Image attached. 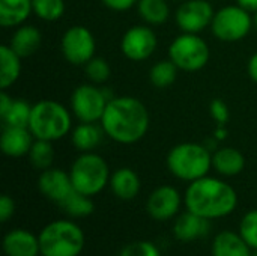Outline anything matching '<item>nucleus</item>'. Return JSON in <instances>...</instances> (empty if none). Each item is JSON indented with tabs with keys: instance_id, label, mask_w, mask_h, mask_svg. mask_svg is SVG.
<instances>
[{
	"instance_id": "1",
	"label": "nucleus",
	"mask_w": 257,
	"mask_h": 256,
	"mask_svg": "<svg viewBox=\"0 0 257 256\" xmlns=\"http://www.w3.org/2000/svg\"><path fill=\"white\" fill-rule=\"evenodd\" d=\"M105 136L120 145L140 142L149 130L148 107L136 97H113L99 121Z\"/></svg>"
},
{
	"instance_id": "2",
	"label": "nucleus",
	"mask_w": 257,
	"mask_h": 256,
	"mask_svg": "<svg viewBox=\"0 0 257 256\" xmlns=\"http://www.w3.org/2000/svg\"><path fill=\"white\" fill-rule=\"evenodd\" d=\"M184 201L187 211L212 220L232 214L238 205V195L229 183L206 175L190 183Z\"/></svg>"
},
{
	"instance_id": "3",
	"label": "nucleus",
	"mask_w": 257,
	"mask_h": 256,
	"mask_svg": "<svg viewBox=\"0 0 257 256\" xmlns=\"http://www.w3.org/2000/svg\"><path fill=\"white\" fill-rule=\"evenodd\" d=\"M29 130L35 139L60 140L72 131V112L59 101L41 100L32 106Z\"/></svg>"
},
{
	"instance_id": "4",
	"label": "nucleus",
	"mask_w": 257,
	"mask_h": 256,
	"mask_svg": "<svg viewBox=\"0 0 257 256\" xmlns=\"http://www.w3.org/2000/svg\"><path fill=\"white\" fill-rule=\"evenodd\" d=\"M166 163L173 177L193 183L206 177L212 169V152L205 143L182 142L169 151Z\"/></svg>"
},
{
	"instance_id": "5",
	"label": "nucleus",
	"mask_w": 257,
	"mask_h": 256,
	"mask_svg": "<svg viewBox=\"0 0 257 256\" xmlns=\"http://www.w3.org/2000/svg\"><path fill=\"white\" fill-rule=\"evenodd\" d=\"M38 237L42 256H78L86 243L83 229L71 220H54Z\"/></svg>"
},
{
	"instance_id": "6",
	"label": "nucleus",
	"mask_w": 257,
	"mask_h": 256,
	"mask_svg": "<svg viewBox=\"0 0 257 256\" xmlns=\"http://www.w3.org/2000/svg\"><path fill=\"white\" fill-rule=\"evenodd\" d=\"M74 190L95 196L110 184V167L107 161L96 152H81L69 169Z\"/></svg>"
},
{
	"instance_id": "7",
	"label": "nucleus",
	"mask_w": 257,
	"mask_h": 256,
	"mask_svg": "<svg viewBox=\"0 0 257 256\" xmlns=\"http://www.w3.org/2000/svg\"><path fill=\"white\" fill-rule=\"evenodd\" d=\"M209 45L199 33H181L169 47V59L185 72L203 69L209 62Z\"/></svg>"
},
{
	"instance_id": "8",
	"label": "nucleus",
	"mask_w": 257,
	"mask_h": 256,
	"mask_svg": "<svg viewBox=\"0 0 257 256\" xmlns=\"http://www.w3.org/2000/svg\"><path fill=\"white\" fill-rule=\"evenodd\" d=\"M113 97L110 91L95 83H83L72 91L69 109L80 122H99Z\"/></svg>"
},
{
	"instance_id": "9",
	"label": "nucleus",
	"mask_w": 257,
	"mask_h": 256,
	"mask_svg": "<svg viewBox=\"0 0 257 256\" xmlns=\"http://www.w3.org/2000/svg\"><path fill=\"white\" fill-rule=\"evenodd\" d=\"M253 26L251 14L235 3L215 11L211 32L221 42H238L250 33Z\"/></svg>"
},
{
	"instance_id": "10",
	"label": "nucleus",
	"mask_w": 257,
	"mask_h": 256,
	"mask_svg": "<svg viewBox=\"0 0 257 256\" xmlns=\"http://www.w3.org/2000/svg\"><path fill=\"white\" fill-rule=\"evenodd\" d=\"M60 50L66 62L75 66H84L95 57L96 41L87 27L77 24L65 30L60 39Z\"/></svg>"
},
{
	"instance_id": "11",
	"label": "nucleus",
	"mask_w": 257,
	"mask_h": 256,
	"mask_svg": "<svg viewBox=\"0 0 257 256\" xmlns=\"http://www.w3.org/2000/svg\"><path fill=\"white\" fill-rule=\"evenodd\" d=\"M215 9L208 0L181 2L175 12V23L184 33H200L211 27Z\"/></svg>"
},
{
	"instance_id": "12",
	"label": "nucleus",
	"mask_w": 257,
	"mask_h": 256,
	"mask_svg": "<svg viewBox=\"0 0 257 256\" xmlns=\"http://www.w3.org/2000/svg\"><path fill=\"white\" fill-rule=\"evenodd\" d=\"M158 47L157 33L151 26L137 24L130 27L120 39L122 54L133 62H143L149 59Z\"/></svg>"
},
{
	"instance_id": "13",
	"label": "nucleus",
	"mask_w": 257,
	"mask_h": 256,
	"mask_svg": "<svg viewBox=\"0 0 257 256\" xmlns=\"http://www.w3.org/2000/svg\"><path fill=\"white\" fill-rule=\"evenodd\" d=\"M181 193L172 186H161L155 189L148 198V213L152 219L164 222L175 217L181 208Z\"/></svg>"
},
{
	"instance_id": "14",
	"label": "nucleus",
	"mask_w": 257,
	"mask_h": 256,
	"mask_svg": "<svg viewBox=\"0 0 257 256\" xmlns=\"http://www.w3.org/2000/svg\"><path fill=\"white\" fill-rule=\"evenodd\" d=\"M38 187H39V192L45 198H48L50 201L56 204H60L74 192L69 172L54 169V167L42 170L38 180Z\"/></svg>"
},
{
	"instance_id": "15",
	"label": "nucleus",
	"mask_w": 257,
	"mask_h": 256,
	"mask_svg": "<svg viewBox=\"0 0 257 256\" xmlns=\"http://www.w3.org/2000/svg\"><path fill=\"white\" fill-rule=\"evenodd\" d=\"M35 142L29 127H5L0 136V149L6 157L20 158L29 154Z\"/></svg>"
},
{
	"instance_id": "16",
	"label": "nucleus",
	"mask_w": 257,
	"mask_h": 256,
	"mask_svg": "<svg viewBox=\"0 0 257 256\" xmlns=\"http://www.w3.org/2000/svg\"><path fill=\"white\" fill-rule=\"evenodd\" d=\"M3 250L6 256H38L41 253L39 237L26 229H14L5 235Z\"/></svg>"
},
{
	"instance_id": "17",
	"label": "nucleus",
	"mask_w": 257,
	"mask_h": 256,
	"mask_svg": "<svg viewBox=\"0 0 257 256\" xmlns=\"http://www.w3.org/2000/svg\"><path fill=\"white\" fill-rule=\"evenodd\" d=\"M211 231V223L208 219L200 217L191 211H187L178 217L173 226V234L181 241H194L205 235H208Z\"/></svg>"
},
{
	"instance_id": "18",
	"label": "nucleus",
	"mask_w": 257,
	"mask_h": 256,
	"mask_svg": "<svg viewBox=\"0 0 257 256\" xmlns=\"http://www.w3.org/2000/svg\"><path fill=\"white\" fill-rule=\"evenodd\" d=\"M41 42H42V35L39 29H36L32 24H21L14 30L9 39V47L18 56L29 57L39 50Z\"/></svg>"
},
{
	"instance_id": "19",
	"label": "nucleus",
	"mask_w": 257,
	"mask_h": 256,
	"mask_svg": "<svg viewBox=\"0 0 257 256\" xmlns=\"http://www.w3.org/2000/svg\"><path fill=\"white\" fill-rule=\"evenodd\" d=\"M212 167L223 177H236L245 167V157L236 148L223 146L212 152Z\"/></svg>"
},
{
	"instance_id": "20",
	"label": "nucleus",
	"mask_w": 257,
	"mask_h": 256,
	"mask_svg": "<svg viewBox=\"0 0 257 256\" xmlns=\"http://www.w3.org/2000/svg\"><path fill=\"white\" fill-rule=\"evenodd\" d=\"M33 14L32 0H0V26L17 29Z\"/></svg>"
},
{
	"instance_id": "21",
	"label": "nucleus",
	"mask_w": 257,
	"mask_h": 256,
	"mask_svg": "<svg viewBox=\"0 0 257 256\" xmlns=\"http://www.w3.org/2000/svg\"><path fill=\"white\" fill-rule=\"evenodd\" d=\"M105 133L101 124L96 125V122H80L71 131V142L80 152H93L102 142Z\"/></svg>"
},
{
	"instance_id": "22",
	"label": "nucleus",
	"mask_w": 257,
	"mask_h": 256,
	"mask_svg": "<svg viewBox=\"0 0 257 256\" xmlns=\"http://www.w3.org/2000/svg\"><path fill=\"white\" fill-rule=\"evenodd\" d=\"M140 178L130 167H120L114 170L110 177V189L113 195L122 201L134 199L140 192Z\"/></svg>"
},
{
	"instance_id": "23",
	"label": "nucleus",
	"mask_w": 257,
	"mask_h": 256,
	"mask_svg": "<svg viewBox=\"0 0 257 256\" xmlns=\"http://www.w3.org/2000/svg\"><path fill=\"white\" fill-rule=\"evenodd\" d=\"M251 247L241 237L232 231L220 232L212 243V256H251Z\"/></svg>"
},
{
	"instance_id": "24",
	"label": "nucleus",
	"mask_w": 257,
	"mask_h": 256,
	"mask_svg": "<svg viewBox=\"0 0 257 256\" xmlns=\"http://www.w3.org/2000/svg\"><path fill=\"white\" fill-rule=\"evenodd\" d=\"M21 56H18L9 44L0 47V89L6 91L11 88L21 74Z\"/></svg>"
},
{
	"instance_id": "25",
	"label": "nucleus",
	"mask_w": 257,
	"mask_h": 256,
	"mask_svg": "<svg viewBox=\"0 0 257 256\" xmlns=\"http://www.w3.org/2000/svg\"><path fill=\"white\" fill-rule=\"evenodd\" d=\"M137 12L148 26H161L170 18V5L167 0H139Z\"/></svg>"
},
{
	"instance_id": "26",
	"label": "nucleus",
	"mask_w": 257,
	"mask_h": 256,
	"mask_svg": "<svg viewBox=\"0 0 257 256\" xmlns=\"http://www.w3.org/2000/svg\"><path fill=\"white\" fill-rule=\"evenodd\" d=\"M178 72H179V68L170 59L160 60L152 65L149 71V81L157 89H167L176 81Z\"/></svg>"
},
{
	"instance_id": "27",
	"label": "nucleus",
	"mask_w": 257,
	"mask_h": 256,
	"mask_svg": "<svg viewBox=\"0 0 257 256\" xmlns=\"http://www.w3.org/2000/svg\"><path fill=\"white\" fill-rule=\"evenodd\" d=\"M60 208L71 217L80 219V217H87L93 213L95 205L90 199V196L83 195L77 190H74L66 199H63L60 204Z\"/></svg>"
},
{
	"instance_id": "28",
	"label": "nucleus",
	"mask_w": 257,
	"mask_h": 256,
	"mask_svg": "<svg viewBox=\"0 0 257 256\" xmlns=\"http://www.w3.org/2000/svg\"><path fill=\"white\" fill-rule=\"evenodd\" d=\"M53 142L48 140H39L35 139L27 157L30 164L38 169V170H45L50 169L54 160V149H53Z\"/></svg>"
},
{
	"instance_id": "29",
	"label": "nucleus",
	"mask_w": 257,
	"mask_h": 256,
	"mask_svg": "<svg viewBox=\"0 0 257 256\" xmlns=\"http://www.w3.org/2000/svg\"><path fill=\"white\" fill-rule=\"evenodd\" d=\"M32 106L24 100H14L9 110L0 116L5 127H29Z\"/></svg>"
},
{
	"instance_id": "30",
	"label": "nucleus",
	"mask_w": 257,
	"mask_h": 256,
	"mask_svg": "<svg viewBox=\"0 0 257 256\" xmlns=\"http://www.w3.org/2000/svg\"><path fill=\"white\" fill-rule=\"evenodd\" d=\"M33 14L42 21H57L63 17L65 0H32Z\"/></svg>"
},
{
	"instance_id": "31",
	"label": "nucleus",
	"mask_w": 257,
	"mask_h": 256,
	"mask_svg": "<svg viewBox=\"0 0 257 256\" xmlns=\"http://www.w3.org/2000/svg\"><path fill=\"white\" fill-rule=\"evenodd\" d=\"M84 71L90 83H95V84L105 83L111 75V68L108 62L104 57H98V56H95L84 65Z\"/></svg>"
},
{
	"instance_id": "32",
	"label": "nucleus",
	"mask_w": 257,
	"mask_h": 256,
	"mask_svg": "<svg viewBox=\"0 0 257 256\" xmlns=\"http://www.w3.org/2000/svg\"><path fill=\"white\" fill-rule=\"evenodd\" d=\"M239 234L251 249H257V210L248 211L239 225Z\"/></svg>"
},
{
	"instance_id": "33",
	"label": "nucleus",
	"mask_w": 257,
	"mask_h": 256,
	"mask_svg": "<svg viewBox=\"0 0 257 256\" xmlns=\"http://www.w3.org/2000/svg\"><path fill=\"white\" fill-rule=\"evenodd\" d=\"M120 256H161L158 247L151 241H136L131 244H126Z\"/></svg>"
},
{
	"instance_id": "34",
	"label": "nucleus",
	"mask_w": 257,
	"mask_h": 256,
	"mask_svg": "<svg viewBox=\"0 0 257 256\" xmlns=\"http://www.w3.org/2000/svg\"><path fill=\"white\" fill-rule=\"evenodd\" d=\"M209 113H211V116H212V119L215 121L217 125H227V122L230 119L229 106L223 100H220V98H215V100L211 101Z\"/></svg>"
},
{
	"instance_id": "35",
	"label": "nucleus",
	"mask_w": 257,
	"mask_h": 256,
	"mask_svg": "<svg viewBox=\"0 0 257 256\" xmlns=\"http://www.w3.org/2000/svg\"><path fill=\"white\" fill-rule=\"evenodd\" d=\"M15 211V202L11 196L3 195L0 198V220L2 222H8Z\"/></svg>"
},
{
	"instance_id": "36",
	"label": "nucleus",
	"mask_w": 257,
	"mask_h": 256,
	"mask_svg": "<svg viewBox=\"0 0 257 256\" xmlns=\"http://www.w3.org/2000/svg\"><path fill=\"white\" fill-rule=\"evenodd\" d=\"M137 2L139 0H101V3L111 9V11H116V12H125V11H130L131 8L137 6Z\"/></svg>"
},
{
	"instance_id": "37",
	"label": "nucleus",
	"mask_w": 257,
	"mask_h": 256,
	"mask_svg": "<svg viewBox=\"0 0 257 256\" xmlns=\"http://www.w3.org/2000/svg\"><path fill=\"white\" fill-rule=\"evenodd\" d=\"M247 72L250 75V78L257 84V51L254 54H251V57L248 59L247 63Z\"/></svg>"
},
{
	"instance_id": "38",
	"label": "nucleus",
	"mask_w": 257,
	"mask_h": 256,
	"mask_svg": "<svg viewBox=\"0 0 257 256\" xmlns=\"http://www.w3.org/2000/svg\"><path fill=\"white\" fill-rule=\"evenodd\" d=\"M12 101H14V100L9 97V94H8L6 91H2V92H0V116L5 115V113L9 110Z\"/></svg>"
},
{
	"instance_id": "39",
	"label": "nucleus",
	"mask_w": 257,
	"mask_h": 256,
	"mask_svg": "<svg viewBox=\"0 0 257 256\" xmlns=\"http://www.w3.org/2000/svg\"><path fill=\"white\" fill-rule=\"evenodd\" d=\"M229 136V131H227V125H217L214 133H212V137L217 139L218 142H224Z\"/></svg>"
},
{
	"instance_id": "40",
	"label": "nucleus",
	"mask_w": 257,
	"mask_h": 256,
	"mask_svg": "<svg viewBox=\"0 0 257 256\" xmlns=\"http://www.w3.org/2000/svg\"><path fill=\"white\" fill-rule=\"evenodd\" d=\"M235 2H236V5H239L250 14L257 12V0H235Z\"/></svg>"
},
{
	"instance_id": "41",
	"label": "nucleus",
	"mask_w": 257,
	"mask_h": 256,
	"mask_svg": "<svg viewBox=\"0 0 257 256\" xmlns=\"http://www.w3.org/2000/svg\"><path fill=\"white\" fill-rule=\"evenodd\" d=\"M253 24H254V27L257 29V12L253 14Z\"/></svg>"
},
{
	"instance_id": "42",
	"label": "nucleus",
	"mask_w": 257,
	"mask_h": 256,
	"mask_svg": "<svg viewBox=\"0 0 257 256\" xmlns=\"http://www.w3.org/2000/svg\"><path fill=\"white\" fill-rule=\"evenodd\" d=\"M251 256H257V249H254V252H253V255Z\"/></svg>"
},
{
	"instance_id": "43",
	"label": "nucleus",
	"mask_w": 257,
	"mask_h": 256,
	"mask_svg": "<svg viewBox=\"0 0 257 256\" xmlns=\"http://www.w3.org/2000/svg\"><path fill=\"white\" fill-rule=\"evenodd\" d=\"M173 2H185V0H173Z\"/></svg>"
}]
</instances>
